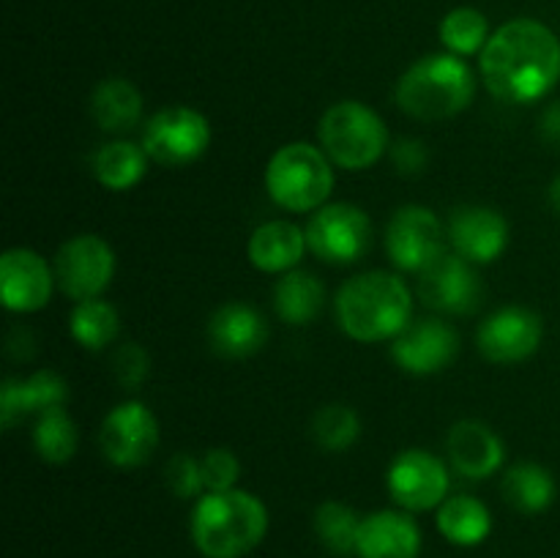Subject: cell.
<instances>
[{"mask_svg":"<svg viewBox=\"0 0 560 558\" xmlns=\"http://www.w3.org/2000/svg\"><path fill=\"white\" fill-rule=\"evenodd\" d=\"M481 80L506 104H534L560 80V38L539 20H512L481 49Z\"/></svg>","mask_w":560,"mask_h":558,"instance_id":"obj_1","label":"cell"},{"mask_svg":"<svg viewBox=\"0 0 560 558\" xmlns=\"http://www.w3.org/2000/svg\"><path fill=\"white\" fill-rule=\"evenodd\" d=\"M337 323L355 342L399 337L413 317V293L392 271H364L342 284L334 301Z\"/></svg>","mask_w":560,"mask_h":558,"instance_id":"obj_2","label":"cell"},{"mask_svg":"<svg viewBox=\"0 0 560 558\" xmlns=\"http://www.w3.org/2000/svg\"><path fill=\"white\" fill-rule=\"evenodd\" d=\"M266 534L268 509L255 492H206L191 509V542L206 558H244Z\"/></svg>","mask_w":560,"mask_h":558,"instance_id":"obj_3","label":"cell"},{"mask_svg":"<svg viewBox=\"0 0 560 558\" xmlns=\"http://www.w3.org/2000/svg\"><path fill=\"white\" fill-rule=\"evenodd\" d=\"M476 96V74L459 55H427L397 82V107L421 124L465 113Z\"/></svg>","mask_w":560,"mask_h":558,"instance_id":"obj_4","label":"cell"},{"mask_svg":"<svg viewBox=\"0 0 560 558\" xmlns=\"http://www.w3.org/2000/svg\"><path fill=\"white\" fill-rule=\"evenodd\" d=\"M323 148L310 142H288L266 167V191L290 213L320 211L334 191V167Z\"/></svg>","mask_w":560,"mask_h":558,"instance_id":"obj_5","label":"cell"},{"mask_svg":"<svg viewBox=\"0 0 560 558\" xmlns=\"http://www.w3.org/2000/svg\"><path fill=\"white\" fill-rule=\"evenodd\" d=\"M317 137L323 153L345 170L372 167L392 148L386 120L355 98L331 104L317 124Z\"/></svg>","mask_w":560,"mask_h":558,"instance_id":"obj_6","label":"cell"},{"mask_svg":"<svg viewBox=\"0 0 560 558\" xmlns=\"http://www.w3.org/2000/svg\"><path fill=\"white\" fill-rule=\"evenodd\" d=\"M306 244L315 257L331 266L359 263L372 246V219L353 202H326L306 224Z\"/></svg>","mask_w":560,"mask_h":558,"instance_id":"obj_7","label":"cell"},{"mask_svg":"<svg viewBox=\"0 0 560 558\" xmlns=\"http://www.w3.org/2000/svg\"><path fill=\"white\" fill-rule=\"evenodd\" d=\"M211 146V124L200 109L164 107L148 118L142 148L162 167H186Z\"/></svg>","mask_w":560,"mask_h":558,"instance_id":"obj_8","label":"cell"},{"mask_svg":"<svg viewBox=\"0 0 560 558\" xmlns=\"http://www.w3.org/2000/svg\"><path fill=\"white\" fill-rule=\"evenodd\" d=\"M52 268L58 288L71 301L102 299L115 277V252L102 235L82 233L60 246Z\"/></svg>","mask_w":560,"mask_h":558,"instance_id":"obj_9","label":"cell"},{"mask_svg":"<svg viewBox=\"0 0 560 558\" xmlns=\"http://www.w3.org/2000/svg\"><path fill=\"white\" fill-rule=\"evenodd\" d=\"M102 454L118 468H137L148 463L159 446V421L148 405L126 399L109 410L98 430Z\"/></svg>","mask_w":560,"mask_h":558,"instance_id":"obj_10","label":"cell"},{"mask_svg":"<svg viewBox=\"0 0 560 558\" xmlns=\"http://www.w3.org/2000/svg\"><path fill=\"white\" fill-rule=\"evenodd\" d=\"M394 503L405 512H430L448 498V468L427 449H408L397 454L386 476Z\"/></svg>","mask_w":560,"mask_h":558,"instance_id":"obj_11","label":"cell"},{"mask_svg":"<svg viewBox=\"0 0 560 558\" xmlns=\"http://www.w3.org/2000/svg\"><path fill=\"white\" fill-rule=\"evenodd\" d=\"M419 299L443 315H470L485 301V284L474 263L459 257L457 252H443L419 274Z\"/></svg>","mask_w":560,"mask_h":558,"instance_id":"obj_12","label":"cell"},{"mask_svg":"<svg viewBox=\"0 0 560 558\" xmlns=\"http://www.w3.org/2000/svg\"><path fill=\"white\" fill-rule=\"evenodd\" d=\"M545 323L528 306H503L485 317L476 332L479 353L492 364H520L539 350Z\"/></svg>","mask_w":560,"mask_h":558,"instance_id":"obj_13","label":"cell"},{"mask_svg":"<svg viewBox=\"0 0 560 558\" xmlns=\"http://www.w3.org/2000/svg\"><path fill=\"white\" fill-rule=\"evenodd\" d=\"M388 260L402 271L421 274L443 255V224L427 206H402L386 228Z\"/></svg>","mask_w":560,"mask_h":558,"instance_id":"obj_14","label":"cell"},{"mask_svg":"<svg viewBox=\"0 0 560 558\" xmlns=\"http://www.w3.org/2000/svg\"><path fill=\"white\" fill-rule=\"evenodd\" d=\"M58 284L55 268L38 252L14 246L0 257V299L9 312H38L49 304Z\"/></svg>","mask_w":560,"mask_h":558,"instance_id":"obj_15","label":"cell"},{"mask_svg":"<svg viewBox=\"0 0 560 558\" xmlns=\"http://www.w3.org/2000/svg\"><path fill=\"white\" fill-rule=\"evenodd\" d=\"M459 353V334L448 323L427 317V321H410L399 337L392 339V356L399 370L410 375H435L452 367Z\"/></svg>","mask_w":560,"mask_h":558,"instance_id":"obj_16","label":"cell"},{"mask_svg":"<svg viewBox=\"0 0 560 558\" xmlns=\"http://www.w3.org/2000/svg\"><path fill=\"white\" fill-rule=\"evenodd\" d=\"M448 241L454 252L470 263L498 260L509 246V222L503 213L487 206L454 208L448 219Z\"/></svg>","mask_w":560,"mask_h":558,"instance_id":"obj_17","label":"cell"},{"mask_svg":"<svg viewBox=\"0 0 560 558\" xmlns=\"http://www.w3.org/2000/svg\"><path fill=\"white\" fill-rule=\"evenodd\" d=\"M69 397V386L52 370H38L27 377H5L0 386V427L11 430L27 416H42L60 408Z\"/></svg>","mask_w":560,"mask_h":558,"instance_id":"obj_18","label":"cell"},{"mask_svg":"<svg viewBox=\"0 0 560 558\" xmlns=\"http://www.w3.org/2000/svg\"><path fill=\"white\" fill-rule=\"evenodd\" d=\"M448 463L465 479H487V476L498 474L506 460V446L501 438L495 435L492 427L485 421L465 419L448 430L446 438Z\"/></svg>","mask_w":560,"mask_h":558,"instance_id":"obj_19","label":"cell"},{"mask_svg":"<svg viewBox=\"0 0 560 558\" xmlns=\"http://www.w3.org/2000/svg\"><path fill=\"white\" fill-rule=\"evenodd\" d=\"M268 339V326L255 306L244 301H228L208 321V342L213 353L224 359H249L262 350Z\"/></svg>","mask_w":560,"mask_h":558,"instance_id":"obj_20","label":"cell"},{"mask_svg":"<svg viewBox=\"0 0 560 558\" xmlns=\"http://www.w3.org/2000/svg\"><path fill=\"white\" fill-rule=\"evenodd\" d=\"M421 531L408 512L383 509L361 520L355 556L359 558H419Z\"/></svg>","mask_w":560,"mask_h":558,"instance_id":"obj_21","label":"cell"},{"mask_svg":"<svg viewBox=\"0 0 560 558\" xmlns=\"http://www.w3.org/2000/svg\"><path fill=\"white\" fill-rule=\"evenodd\" d=\"M306 249H310V244H306V230L288 222V219H273V222L260 224L252 233L249 246H246L252 266L262 274L293 271Z\"/></svg>","mask_w":560,"mask_h":558,"instance_id":"obj_22","label":"cell"},{"mask_svg":"<svg viewBox=\"0 0 560 558\" xmlns=\"http://www.w3.org/2000/svg\"><path fill=\"white\" fill-rule=\"evenodd\" d=\"M91 115L109 135H129L142 120V93L124 77L102 80L91 93Z\"/></svg>","mask_w":560,"mask_h":558,"instance_id":"obj_23","label":"cell"},{"mask_svg":"<svg viewBox=\"0 0 560 558\" xmlns=\"http://www.w3.org/2000/svg\"><path fill=\"white\" fill-rule=\"evenodd\" d=\"M326 306V288L312 271H293L282 274V279L273 288V310L279 321L288 326H310L317 321Z\"/></svg>","mask_w":560,"mask_h":558,"instance_id":"obj_24","label":"cell"},{"mask_svg":"<svg viewBox=\"0 0 560 558\" xmlns=\"http://www.w3.org/2000/svg\"><path fill=\"white\" fill-rule=\"evenodd\" d=\"M438 531L457 547H476L490 536L492 514L479 498L452 496L438 507Z\"/></svg>","mask_w":560,"mask_h":558,"instance_id":"obj_25","label":"cell"},{"mask_svg":"<svg viewBox=\"0 0 560 558\" xmlns=\"http://www.w3.org/2000/svg\"><path fill=\"white\" fill-rule=\"evenodd\" d=\"M503 498L512 509L523 514H539L552 507L558 485L550 470L539 463H517L503 474Z\"/></svg>","mask_w":560,"mask_h":558,"instance_id":"obj_26","label":"cell"},{"mask_svg":"<svg viewBox=\"0 0 560 558\" xmlns=\"http://www.w3.org/2000/svg\"><path fill=\"white\" fill-rule=\"evenodd\" d=\"M145 148L131 140L107 142L93 156V175L109 191H126L142 181L148 170Z\"/></svg>","mask_w":560,"mask_h":558,"instance_id":"obj_27","label":"cell"},{"mask_svg":"<svg viewBox=\"0 0 560 558\" xmlns=\"http://www.w3.org/2000/svg\"><path fill=\"white\" fill-rule=\"evenodd\" d=\"M69 332L82 348L88 350H104L118 339L120 332V315L109 301L91 299L80 301L71 310L69 317Z\"/></svg>","mask_w":560,"mask_h":558,"instance_id":"obj_28","label":"cell"},{"mask_svg":"<svg viewBox=\"0 0 560 558\" xmlns=\"http://www.w3.org/2000/svg\"><path fill=\"white\" fill-rule=\"evenodd\" d=\"M33 446H36V454L44 463L63 465L74 457L77 446H80V430H77L74 419L66 414L63 405L36 416V425H33Z\"/></svg>","mask_w":560,"mask_h":558,"instance_id":"obj_29","label":"cell"},{"mask_svg":"<svg viewBox=\"0 0 560 558\" xmlns=\"http://www.w3.org/2000/svg\"><path fill=\"white\" fill-rule=\"evenodd\" d=\"M361 520L364 518H359L355 509H350L348 503L326 501L315 512V534L328 553L350 556V553H355Z\"/></svg>","mask_w":560,"mask_h":558,"instance_id":"obj_30","label":"cell"},{"mask_svg":"<svg viewBox=\"0 0 560 558\" xmlns=\"http://www.w3.org/2000/svg\"><path fill=\"white\" fill-rule=\"evenodd\" d=\"M312 438L323 452H348L361 438V419L350 405H323L312 419Z\"/></svg>","mask_w":560,"mask_h":558,"instance_id":"obj_31","label":"cell"},{"mask_svg":"<svg viewBox=\"0 0 560 558\" xmlns=\"http://www.w3.org/2000/svg\"><path fill=\"white\" fill-rule=\"evenodd\" d=\"M441 42L446 44L452 55L481 53L485 44L490 42L485 14L476 9H468V5L448 11L446 20L441 22Z\"/></svg>","mask_w":560,"mask_h":558,"instance_id":"obj_32","label":"cell"},{"mask_svg":"<svg viewBox=\"0 0 560 558\" xmlns=\"http://www.w3.org/2000/svg\"><path fill=\"white\" fill-rule=\"evenodd\" d=\"M202 481H206V492H224L235 490V481L241 476V463L235 452L224 446L208 449L200 457Z\"/></svg>","mask_w":560,"mask_h":558,"instance_id":"obj_33","label":"cell"},{"mask_svg":"<svg viewBox=\"0 0 560 558\" xmlns=\"http://www.w3.org/2000/svg\"><path fill=\"white\" fill-rule=\"evenodd\" d=\"M164 481H167L170 492L178 498L206 496V481H202L200 460L191 457V454H186V452L175 454V457L167 460V468H164Z\"/></svg>","mask_w":560,"mask_h":558,"instance_id":"obj_34","label":"cell"},{"mask_svg":"<svg viewBox=\"0 0 560 558\" xmlns=\"http://www.w3.org/2000/svg\"><path fill=\"white\" fill-rule=\"evenodd\" d=\"M113 372L115 381H118L126 392H137V388L148 381V372H151L148 350L142 348L140 342L120 345L113 353Z\"/></svg>","mask_w":560,"mask_h":558,"instance_id":"obj_35","label":"cell"},{"mask_svg":"<svg viewBox=\"0 0 560 558\" xmlns=\"http://www.w3.org/2000/svg\"><path fill=\"white\" fill-rule=\"evenodd\" d=\"M388 153H392L394 167L402 175H421L427 170V164H430V151H427L424 142L416 140V137H399V140L388 148Z\"/></svg>","mask_w":560,"mask_h":558,"instance_id":"obj_36","label":"cell"},{"mask_svg":"<svg viewBox=\"0 0 560 558\" xmlns=\"http://www.w3.org/2000/svg\"><path fill=\"white\" fill-rule=\"evenodd\" d=\"M541 140L560 148V102H550L539 115Z\"/></svg>","mask_w":560,"mask_h":558,"instance_id":"obj_37","label":"cell"},{"mask_svg":"<svg viewBox=\"0 0 560 558\" xmlns=\"http://www.w3.org/2000/svg\"><path fill=\"white\" fill-rule=\"evenodd\" d=\"M547 197H550V206L560 213V175L550 184V191H547Z\"/></svg>","mask_w":560,"mask_h":558,"instance_id":"obj_38","label":"cell"}]
</instances>
